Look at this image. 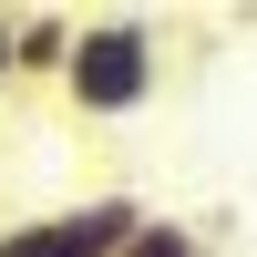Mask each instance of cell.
<instances>
[{
	"label": "cell",
	"mask_w": 257,
	"mask_h": 257,
	"mask_svg": "<svg viewBox=\"0 0 257 257\" xmlns=\"http://www.w3.org/2000/svg\"><path fill=\"white\" fill-rule=\"evenodd\" d=\"M165 93V41L144 21H82L72 31V62H62V103L82 123H123Z\"/></svg>",
	"instance_id": "obj_1"
},
{
	"label": "cell",
	"mask_w": 257,
	"mask_h": 257,
	"mask_svg": "<svg viewBox=\"0 0 257 257\" xmlns=\"http://www.w3.org/2000/svg\"><path fill=\"white\" fill-rule=\"evenodd\" d=\"M134 226H144L134 196H72V206H52V216L0 226V257H123Z\"/></svg>",
	"instance_id": "obj_2"
},
{
	"label": "cell",
	"mask_w": 257,
	"mask_h": 257,
	"mask_svg": "<svg viewBox=\"0 0 257 257\" xmlns=\"http://www.w3.org/2000/svg\"><path fill=\"white\" fill-rule=\"evenodd\" d=\"M123 257H216V247L196 237V216H155V206H144V226L123 237Z\"/></svg>",
	"instance_id": "obj_4"
},
{
	"label": "cell",
	"mask_w": 257,
	"mask_h": 257,
	"mask_svg": "<svg viewBox=\"0 0 257 257\" xmlns=\"http://www.w3.org/2000/svg\"><path fill=\"white\" fill-rule=\"evenodd\" d=\"M72 11H11V82H62L72 62Z\"/></svg>",
	"instance_id": "obj_3"
},
{
	"label": "cell",
	"mask_w": 257,
	"mask_h": 257,
	"mask_svg": "<svg viewBox=\"0 0 257 257\" xmlns=\"http://www.w3.org/2000/svg\"><path fill=\"white\" fill-rule=\"evenodd\" d=\"M0 93H11V11H0Z\"/></svg>",
	"instance_id": "obj_5"
}]
</instances>
